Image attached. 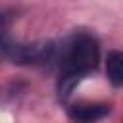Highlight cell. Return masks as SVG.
I'll return each mask as SVG.
<instances>
[{"instance_id": "obj_2", "label": "cell", "mask_w": 123, "mask_h": 123, "mask_svg": "<svg viewBox=\"0 0 123 123\" xmlns=\"http://www.w3.org/2000/svg\"><path fill=\"white\" fill-rule=\"evenodd\" d=\"M12 12H0V58H8L19 65H44L58 62L60 44L56 42H33L23 44L10 35Z\"/></svg>"}, {"instance_id": "obj_3", "label": "cell", "mask_w": 123, "mask_h": 123, "mask_svg": "<svg viewBox=\"0 0 123 123\" xmlns=\"http://www.w3.org/2000/svg\"><path fill=\"white\" fill-rule=\"evenodd\" d=\"M69 117L77 119V121H98L102 117H106L110 113V106H102V104H81V106H73L69 108Z\"/></svg>"}, {"instance_id": "obj_1", "label": "cell", "mask_w": 123, "mask_h": 123, "mask_svg": "<svg viewBox=\"0 0 123 123\" xmlns=\"http://www.w3.org/2000/svg\"><path fill=\"white\" fill-rule=\"evenodd\" d=\"M100 62V44L98 40L85 31L71 35L65 42L60 44L58 54V96L60 100H67L73 88L85 79L90 71L96 69Z\"/></svg>"}, {"instance_id": "obj_4", "label": "cell", "mask_w": 123, "mask_h": 123, "mask_svg": "<svg viewBox=\"0 0 123 123\" xmlns=\"http://www.w3.org/2000/svg\"><path fill=\"white\" fill-rule=\"evenodd\" d=\"M106 75L113 86H123V52L111 50L106 56Z\"/></svg>"}]
</instances>
